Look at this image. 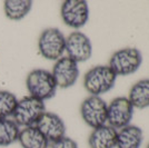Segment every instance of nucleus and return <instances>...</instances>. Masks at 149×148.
<instances>
[{"label":"nucleus","mask_w":149,"mask_h":148,"mask_svg":"<svg viewBox=\"0 0 149 148\" xmlns=\"http://www.w3.org/2000/svg\"><path fill=\"white\" fill-rule=\"evenodd\" d=\"M20 127L11 118L0 119V147H7L18 142Z\"/></svg>","instance_id":"f3484780"},{"label":"nucleus","mask_w":149,"mask_h":148,"mask_svg":"<svg viewBox=\"0 0 149 148\" xmlns=\"http://www.w3.org/2000/svg\"><path fill=\"white\" fill-rule=\"evenodd\" d=\"M141 64L143 55L140 50L135 47H125L112 54L108 66L117 77H126L137 73Z\"/></svg>","instance_id":"7ed1b4c3"},{"label":"nucleus","mask_w":149,"mask_h":148,"mask_svg":"<svg viewBox=\"0 0 149 148\" xmlns=\"http://www.w3.org/2000/svg\"><path fill=\"white\" fill-rule=\"evenodd\" d=\"M36 127L46 137L48 142H55L66 136V124L59 115L51 111H45L36 124Z\"/></svg>","instance_id":"9b49d317"},{"label":"nucleus","mask_w":149,"mask_h":148,"mask_svg":"<svg viewBox=\"0 0 149 148\" xmlns=\"http://www.w3.org/2000/svg\"><path fill=\"white\" fill-rule=\"evenodd\" d=\"M117 76L108 65H98L90 68L84 76V88L89 96H98L110 91L115 87Z\"/></svg>","instance_id":"f257e3e1"},{"label":"nucleus","mask_w":149,"mask_h":148,"mask_svg":"<svg viewBox=\"0 0 149 148\" xmlns=\"http://www.w3.org/2000/svg\"><path fill=\"white\" fill-rule=\"evenodd\" d=\"M47 148H79L77 142L70 137H62L60 139H57L55 142H50Z\"/></svg>","instance_id":"6ab92c4d"},{"label":"nucleus","mask_w":149,"mask_h":148,"mask_svg":"<svg viewBox=\"0 0 149 148\" xmlns=\"http://www.w3.org/2000/svg\"><path fill=\"white\" fill-rule=\"evenodd\" d=\"M66 54L77 64L87 61L93 56V43L82 31H72L66 37Z\"/></svg>","instance_id":"1a4fd4ad"},{"label":"nucleus","mask_w":149,"mask_h":148,"mask_svg":"<svg viewBox=\"0 0 149 148\" xmlns=\"http://www.w3.org/2000/svg\"><path fill=\"white\" fill-rule=\"evenodd\" d=\"M147 148H149V144H148V146H147Z\"/></svg>","instance_id":"aec40b11"},{"label":"nucleus","mask_w":149,"mask_h":148,"mask_svg":"<svg viewBox=\"0 0 149 148\" xmlns=\"http://www.w3.org/2000/svg\"><path fill=\"white\" fill-rule=\"evenodd\" d=\"M135 108L131 105L128 97H116L108 104L107 109V125L111 126L116 130L130 125L134 117Z\"/></svg>","instance_id":"6e6552de"},{"label":"nucleus","mask_w":149,"mask_h":148,"mask_svg":"<svg viewBox=\"0 0 149 148\" xmlns=\"http://www.w3.org/2000/svg\"><path fill=\"white\" fill-rule=\"evenodd\" d=\"M128 99L135 109H146L149 107V79H141L131 86Z\"/></svg>","instance_id":"2eb2a0df"},{"label":"nucleus","mask_w":149,"mask_h":148,"mask_svg":"<svg viewBox=\"0 0 149 148\" xmlns=\"http://www.w3.org/2000/svg\"><path fill=\"white\" fill-rule=\"evenodd\" d=\"M117 130L109 125L93 129L88 137L89 148H116Z\"/></svg>","instance_id":"f8f14e48"},{"label":"nucleus","mask_w":149,"mask_h":148,"mask_svg":"<svg viewBox=\"0 0 149 148\" xmlns=\"http://www.w3.org/2000/svg\"><path fill=\"white\" fill-rule=\"evenodd\" d=\"M18 98L9 90H0V119L11 118Z\"/></svg>","instance_id":"a211bd4d"},{"label":"nucleus","mask_w":149,"mask_h":148,"mask_svg":"<svg viewBox=\"0 0 149 148\" xmlns=\"http://www.w3.org/2000/svg\"><path fill=\"white\" fill-rule=\"evenodd\" d=\"M32 8L30 0H6L3 2V13L9 20L20 21L27 17Z\"/></svg>","instance_id":"dca6fc26"},{"label":"nucleus","mask_w":149,"mask_h":148,"mask_svg":"<svg viewBox=\"0 0 149 148\" xmlns=\"http://www.w3.org/2000/svg\"><path fill=\"white\" fill-rule=\"evenodd\" d=\"M60 17L63 24L74 29L82 28L89 20V6L85 0H66L60 7Z\"/></svg>","instance_id":"0eeeda50"},{"label":"nucleus","mask_w":149,"mask_h":148,"mask_svg":"<svg viewBox=\"0 0 149 148\" xmlns=\"http://www.w3.org/2000/svg\"><path fill=\"white\" fill-rule=\"evenodd\" d=\"M26 88L29 96L41 101H46L55 97L58 89L51 71L41 68L33 69L27 75Z\"/></svg>","instance_id":"f03ea898"},{"label":"nucleus","mask_w":149,"mask_h":148,"mask_svg":"<svg viewBox=\"0 0 149 148\" xmlns=\"http://www.w3.org/2000/svg\"><path fill=\"white\" fill-rule=\"evenodd\" d=\"M45 111H46L45 101H41L31 96H26L24 98L18 99L11 119L19 127L22 128L36 126V124L44 115Z\"/></svg>","instance_id":"39448f33"},{"label":"nucleus","mask_w":149,"mask_h":148,"mask_svg":"<svg viewBox=\"0 0 149 148\" xmlns=\"http://www.w3.org/2000/svg\"><path fill=\"white\" fill-rule=\"evenodd\" d=\"M38 51L45 59L57 61L66 52V36L58 28L45 29L38 38Z\"/></svg>","instance_id":"20e7f679"},{"label":"nucleus","mask_w":149,"mask_h":148,"mask_svg":"<svg viewBox=\"0 0 149 148\" xmlns=\"http://www.w3.org/2000/svg\"><path fill=\"white\" fill-rule=\"evenodd\" d=\"M143 142V131L136 125H128L117 130L116 148H140Z\"/></svg>","instance_id":"ddd939ff"},{"label":"nucleus","mask_w":149,"mask_h":148,"mask_svg":"<svg viewBox=\"0 0 149 148\" xmlns=\"http://www.w3.org/2000/svg\"><path fill=\"white\" fill-rule=\"evenodd\" d=\"M51 74L54 76V79L56 81L58 88L67 89L72 87L77 82L80 75V70L78 64L74 60L70 59L67 56H63L55 61Z\"/></svg>","instance_id":"9d476101"},{"label":"nucleus","mask_w":149,"mask_h":148,"mask_svg":"<svg viewBox=\"0 0 149 148\" xmlns=\"http://www.w3.org/2000/svg\"><path fill=\"white\" fill-rule=\"evenodd\" d=\"M18 142L22 148H47L49 144L36 126L20 128Z\"/></svg>","instance_id":"4468645a"},{"label":"nucleus","mask_w":149,"mask_h":148,"mask_svg":"<svg viewBox=\"0 0 149 148\" xmlns=\"http://www.w3.org/2000/svg\"><path fill=\"white\" fill-rule=\"evenodd\" d=\"M108 104L98 96H88L80 105V116L90 128H98L107 124Z\"/></svg>","instance_id":"423d86ee"}]
</instances>
